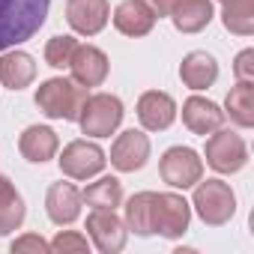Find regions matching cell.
Wrapping results in <instances>:
<instances>
[{
	"mask_svg": "<svg viewBox=\"0 0 254 254\" xmlns=\"http://www.w3.org/2000/svg\"><path fill=\"white\" fill-rule=\"evenodd\" d=\"M51 0H0V51H9L39 33Z\"/></svg>",
	"mask_w": 254,
	"mask_h": 254,
	"instance_id": "obj_1",
	"label": "cell"
},
{
	"mask_svg": "<svg viewBox=\"0 0 254 254\" xmlns=\"http://www.w3.org/2000/svg\"><path fill=\"white\" fill-rule=\"evenodd\" d=\"M36 108L48 120H66L78 123V114L87 102V87H81L72 78H48L36 87Z\"/></svg>",
	"mask_w": 254,
	"mask_h": 254,
	"instance_id": "obj_2",
	"label": "cell"
},
{
	"mask_svg": "<svg viewBox=\"0 0 254 254\" xmlns=\"http://www.w3.org/2000/svg\"><path fill=\"white\" fill-rule=\"evenodd\" d=\"M194 197H191V206L197 212V218L206 224V227H221L233 218L236 212V194L230 189V183L224 180H197L194 186Z\"/></svg>",
	"mask_w": 254,
	"mask_h": 254,
	"instance_id": "obj_3",
	"label": "cell"
},
{
	"mask_svg": "<svg viewBox=\"0 0 254 254\" xmlns=\"http://www.w3.org/2000/svg\"><path fill=\"white\" fill-rule=\"evenodd\" d=\"M123 117V102L114 93H87V102L78 114V126L90 138H111L120 129Z\"/></svg>",
	"mask_w": 254,
	"mask_h": 254,
	"instance_id": "obj_4",
	"label": "cell"
},
{
	"mask_svg": "<svg viewBox=\"0 0 254 254\" xmlns=\"http://www.w3.org/2000/svg\"><path fill=\"white\" fill-rule=\"evenodd\" d=\"M206 165L215 174H239L248 165V147L242 141V135L230 132V129H215L212 135H206V147H203Z\"/></svg>",
	"mask_w": 254,
	"mask_h": 254,
	"instance_id": "obj_5",
	"label": "cell"
},
{
	"mask_svg": "<svg viewBox=\"0 0 254 254\" xmlns=\"http://www.w3.org/2000/svg\"><path fill=\"white\" fill-rule=\"evenodd\" d=\"M159 177L171 189H191L197 180H203V159L191 147H171L159 159Z\"/></svg>",
	"mask_w": 254,
	"mask_h": 254,
	"instance_id": "obj_6",
	"label": "cell"
},
{
	"mask_svg": "<svg viewBox=\"0 0 254 254\" xmlns=\"http://www.w3.org/2000/svg\"><path fill=\"white\" fill-rule=\"evenodd\" d=\"M57 165H60V174L69 177V180H93L105 171L108 156L93 141H72V144L63 147Z\"/></svg>",
	"mask_w": 254,
	"mask_h": 254,
	"instance_id": "obj_7",
	"label": "cell"
},
{
	"mask_svg": "<svg viewBox=\"0 0 254 254\" xmlns=\"http://www.w3.org/2000/svg\"><path fill=\"white\" fill-rule=\"evenodd\" d=\"M87 236L102 254H117L126 248L129 230H126L123 218L114 209H93L87 215Z\"/></svg>",
	"mask_w": 254,
	"mask_h": 254,
	"instance_id": "obj_8",
	"label": "cell"
},
{
	"mask_svg": "<svg viewBox=\"0 0 254 254\" xmlns=\"http://www.w3.org/2000/svg\"><path fill=\"white\" fill-rule=\"evenodd\" d=\"M191 221V203L183 194L162 191L156 194V233L165 239H180L186 236Z\"/></svg>",
	"mask_w": 254,
	"mask_h": 254,
	"instance_id": "obj_9",
	"label": "cell"
},
{
	"mask_svg": "<svg viewBox=\"0 0 254 254\" xmlns=\"http://www.w3.org/2000/svg\"><path fill=\"white\" fill-rule=\"evenodd\" d=\"M150 162V138L141 129H126L111 144V165L120 174H135Z\"/></svg>",
	"mask_w": 254,
	"mask_h": 254,
	"instance_id": "obj_10",
	"label": "cell"
},
{
	"mask_svg": "<svg viewBox=\"0 0 254 254\" xmlns=\"http://www.w3.org/2000/svg\"><path fill=\"white\" fill-rule=\"evenodd\" d=\"M69 72H72V81H78L81 87H102L108 72H111V63H108V54L96 45H81L75 48L72 60H69Z\"/></svg>",
	"mask_w": 254,
	"mask_h": 254,
	"instance_id": "obj_11",
	"label": "cell"
},
{
	"mask_svg": "<svg viewBox=\"0 0 254 254\" xmlns=\"http://www.w3.org/2000/svg\"><path fill=\"white\" fill-rule=\"evenodd\" d=\"M111 18L108 0H69L66 3V21L78 36H96L105 30Z\"/></svg>",
	"mask_w": 254,
	"mask_h": 254,
	"instance_id": "obj_12",
	"label": "cell"
},
{
	"mask_svg": "<svg viewBox=\"0 0 254 254\" xmlns=\"http://www.w3.org/2000/svg\"><path fill=\"white\" fill-rule=\"evenodd\" d=\"M183 126L191 132V135H212L215 129L224 126V111L212 102V99H203V96H189L183 102Z\"/></svg>",
	"mask_w": 254,
	"mask_h": 254,
	"instance_id": "obj_13",
	"label": "cell"
},
{
	"mask_svg": "<svg viewBox=\"0 0 254 254\" xmlns=\"http://www.w3.org/2000/svg\"><path fill=\"white\" fill-rule=\"evenodd\" d=\"M81 206H84L81 191L72 183H63L60 180V183H51L48 186V191H45V212H48V218L57 227H66V224L78 221Z\"/></svg>",
	"mask_w": 254,
	"mask_h": 254,
	"instance_id": "obj_14",
	"label": "cell"
},
{
	"mask_svg": "<svg viewBox=\"0 0 254 254\" xmlns=\"http://www.w3.org/2000/svg\"><path fill=\"white\" fill-rule=\"evenodd\" d=\"M138 120L147 132H165L168 126L177 120V102L171 93L162 90H147L138 99Z\"/></svg>",
	"mask_w": 254,
	"mask_h": 254,
	"instance_id": "obj_15",
	"label": "cell"
},
{
	"mask_svg": "<svg viewBox=\"0 0 254 254\" xmlns=\"http://www.w3.org/2000/svg\"><path fill=\"white\" fill-rule=\"evenodd\" d=\"M114 27L123 33V36H132V39H141L147 33H153L156 27V12L144 3V0H123V3L114 9Z\"/></svg>",
	"mask_w": 254,
	"mask_h": 254,
	"instance_id": "obj_16",
	"label": "cell"
},
{
	"mask_svg": "<svg viewBox=\"0 0 254 254\" xmlns=\"http://www.w3.org/2000/svg\"><path fill=\"white\" fill-rule=\"evenodd\" d=\"M18 150H21V156L27 162L45 165V162H51L57 156L60 138H57V132L51 129V126H27V129L21 132V138H18Z\"/></svg>",
	"mask_w": 254,
	"mask_h": 254,
	"instance_id": "obj_17",
	"label": "cell"
},
{
	"mask_svg": "<svg viewBox=\"0 0 254 254\" xmlns=\"http://www.w3.org/2000/svg\"><path fill=\"white\" fill-rule=\"evenodd\" d=\"M123 224L135 236H153L156 233V191H138L126 200Z\"/></svg>",
	"mask_w": 254,
	"mask_h": 254,
	"instance_id": "obj_18",
	"label": "cell"
},
{
	"mask_svg": "<svg viewBox=\"0 0 254 254\" xmlns=\"http://www.w3.org/2000/svg\"><path fill=\"white\" fill-rule=\"evenodd\" d=\"M168 18L180 33H200L215 18V9H212V0H177Z\"/></svg>",
	"mask_w": 254,
	"mask_h": 254,
	"instance_id": "obj_19",
	"label": "cell"
},
{
	"mask_svg": "<svg viewBox=\"0 0 254 254\" xmlns=\"http://www.w3.org/2000/svg\"><path fill=\"white\" fill-rule=\"evenodd\" d=\"M36 78V63L27 51H18V48H9L0 57V84L6 90H24L30 87Z\"/></svg>",
	"mask_w": 254,
	"mask_h": 254,
	"instance_id": "obj_20",
	"label": "cell"
},
{
	"mask_svg": "<svg viewBox=\"0 0 254 254\" xmlns=\"http://www.w3.org/2000/svg\"><path fill=\"white\" fill-rule=\"evenodd\" d=\"M180 78L189 90H206L218 81V60L206 51H191L180 63Z\"/></svg>",
	"mask_w": 254,
	"mask_h": 254,
	"instance_id": "obj_21",
	"label": "cell"
},
{
	"mask_svg": "<svg viewBox=\"0 0 254 254\" xmlns=\"http://www.w3.org/2000/svg\"><path fill=\"white\" fill-rule=\"evenodd\" d=\"M24 218H27L24 197L18 194L9 177H0V236L15 233L24 224Z\"/></svg>",
	"mask_w": 254,
	"mask_h": 254,
	"instance_id": "obj_22",
	"label": "cell"
},
{
	"mask_svg": "<svg viewBox=\"0 0 254 254\" xmlns=\"http://www.w3.org/2000/svg\"><path fill=\"white\" fill-rule=\"evenodd\" d=\"M224 117H230L239 129H251L254 126V84L236 81L224 99Z\"/></svg>",
	"mask_w": 254,
	"mask_h": 254,
	"instance_id": "obj_23",
	"label": "cell"
},
{
	"mask_svg": "<svg viewBox=\"0 0 254 254\" xmlns=\"http://www.w3.org/2000/svg\"><path fill=\"white\" fill-rule=\"evenodd\" d=\"M81 200L93 209H117L123 203V183L117 177H99L81 191Z\"/></svg>",
	"mask_w": 254,
	"mask_h": 254,
	"instance_id": "obj_24",
	"label": "cell"
},
{
	"mask_svg": "<svg viewBox=\"0 0 254 254\" xmlns=\"http://www.w3.org/2000/svg\"><path fill=\"white\" fill-rule=\"evenodd\" d=\"M221 24L233 36H251L254 33V0H224L221 3Z\"/></svg>",
	"mask_w": 254,
	"mask_h": 254,
	"instance_id": "obj_25",
	"label": "cell"
},
{
	"mask_svg": "<svg viewBox=\"0 0 254 254\" xmlns=\"http://www.w3.org/2000/svg\"><path fill=\"white\" fill-rule=\"evenodd\" d=\"M75 48H78L75 36H66V33L63 36H51L45 42V63L51 69H69V60H72Z\"/></svg>",
	"mask_w": 254,
	"mask_h": 254,
	"instance_id": "obj_26",
	"label": "cell"
},
{
	"mask_svg": "<svg viewBox=\"0 0 254 254\" xmlns=\"http://www.w3.org/2000/svg\"><path fill=\"white\" fill-rule=\"evenodd\" d=\"M48 245H51V251H57V254H87V251H90L87 236L78 233V230H60Z\"/></svg>",
	"mask_w": 254,
	"mask_h": 254,
	"instance_id": "obj_27",
	"label": "cell"
},
{
	"mask_svg": "<svg viewBox=\"0 0 254 254\" xmlns=\"http://www.w3.org/2000/svg\"><path fill=\"white\" fill-rule=\"evenodd\" d=\"M12 254H24V251H30V254H48L51 251V245L39 236V233H24V236H18V239H12Z\"/></svg>",
	"mask_w": 254,
	"mask_h": 254,
	"instance_id": "obj_28",
	"label": "cell"
},
{
	"mask_svg": "<svg viewBox=\"0 0 254 254\" xmlns=\"http://www.w3.org/2000/svg\"><path fill=\"white\" fill-rule=\"evenodd\" d=\"M233 75H236V81L254 84V48H245V51L236 54V60H233Z\"/></svg>",
	"mask_w": 254,
	"mask_h": 254,
	"instance_id": "obj_29",
	"label": "cell"
},
{
	"mask_svg": "<svg viewBox=\"0 0 254 254\" xmlns=\"http://www.w3.org/2000/svg\"><path fill=\"white\" fill-rule=\"evenodd\" d=\"M144 3H147V6H150L153 12H156V18H168L177 0H144Z\"/></svg>",
	"mask_w": 254,
	"mask_h": 254,
	"instance_id": "obj_30",
	"label": "cell"
},
{
	"mask_svg": "<svg viewBox=\"0 0 254 254\" xmlns=\"http://www.w3.org/2000/svg\"><path fill=\"white\" fill-rule=\"evenodd\" d=\"M221 3H224V0H221Z\"/></svg>",
	"mask_w": 254,
	"mask_h": 254,
	"instance_id": "obj_31",
	"label": "cell"
}]
</instances>
